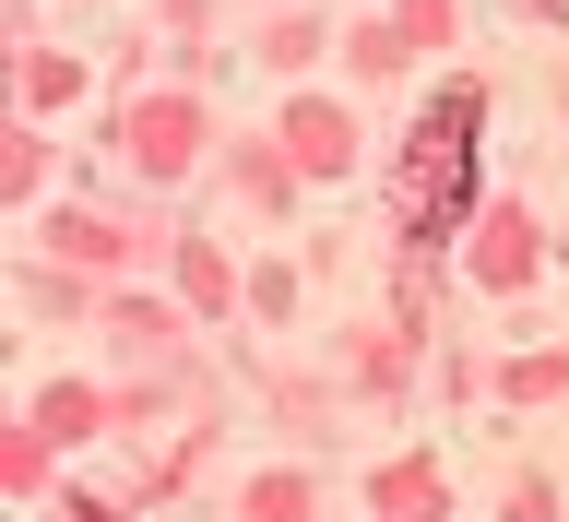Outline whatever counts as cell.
<instances>
[{
  "label": "cell",
  "mask_w": 569,
  "mask_h": 522,
  "mask_svg": "<svg viewBox=\"0 0 569 522\" xmlns=\"http://www.w3.org/2000/svg\"><path fill=\"white\" fill-rule=\"evenodd\" d=\"M475 131H487V96H475V83L416 107V142H403V167H391L403 238H451V214L475 203Z\"/></svg>",
  "instance_id": "cell-1"
}]
</instances>
